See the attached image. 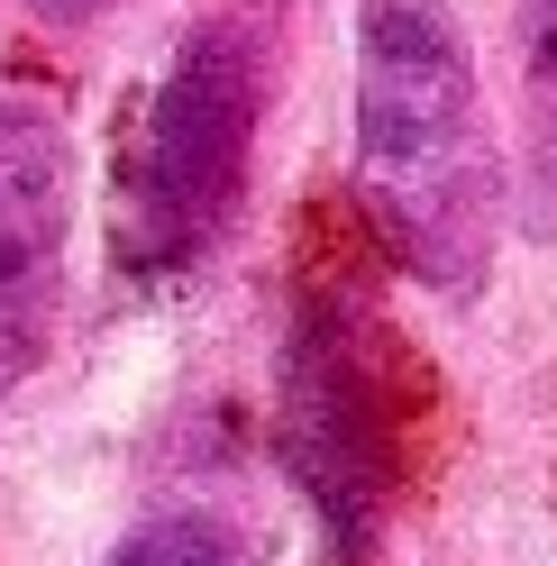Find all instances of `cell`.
Returning a JSON list of instances; mask_svg holds the SVG:
<instances>
[{
  "label": "cell",
  "instance_id": "3",
  "mask_svg": "<svg viewBox=\"0 0 557 566\" xmlns=\"http://www.w3.org/2000/svg\"><path fill=\"white\" fill-rule=\"evenodd\" d=\"M284 467L311 493L338 566H375L411 484V347L347 283H302L274 384Z\"/></svg>",
  "mask_w": 557,
  "mask_h": 566
},
{
  "label": "cell",
  "instance_id": "2",
  "mask_svg": "<svg viewBox=\"0 0 557 566\" xmlns=\"http://www.w3.org/2000/svg\"><path fill=\"white\" fill-rule=\"evenodd\" d=\"M274 101V0H229L174 38L165 74L137 111L111 256L128 283H183L220 256L229 220L248 210L256 128Z\"/></svg>",
  "mask_w": 557,
  "mask_h": 566
},
{
  "label": "cell",
  "instance_id": "1",
  "mask_svg": "<svg viewBox=\"0 0 557 566\" xmlns=\"http://www.w3.org/2000/svg\"><path fill=\"white\" fill-rule=\"evenodd\" d=\"M347 184L375 247L439 302L494 274L512 174L484 119L475 46L448 0H357V156Z\"/></svg>",
  "mask_w": 557,
  "mask_h": 566
},
{
  "label": "cell",
  "instance_id": "6",
  "mask_svg": "<svg viewBox=\"0 0 557 566\" xmlns=\"http://www.w3.org/2000/svg\"><path fill=\"white\" fill-rule=\"evenodd\" d=\"M101 566H265V539L256 521H238L220 503H174V512H147L128 521Z\"/></svg>",
  "mask_w": 557,
  "mask_h": 566
},
{
  "label": "cell",
  "instance_id": "7",
  "mask_svg": "<svg viewBox=\"0 0 557 566\" xmlns=\"http://www.w3.org/2000/svg\"><path fill=\"white\" fill-rule=\"evenodd\" d=\"M28 10H38L46 28H83V19H101V10H111V0H28Z\"/></svg>",
  "mask_w": 557,
  "mask_h": 566
},
{
  "label": "cell",
  "instance_id": "4",
  "mask_svg": "<svg viewBox=\"0 0 557 566\" xmlns=\"http://www.w3.org/2000/svg\"><path fill=\"white\" fill-rule=\"evenodd\" d=\"M74 247V128L46 92L0 83V402L46 366Z\"/></svg>",
  "mask_w": 557,
  "mask_h": 566
},
{
  "label": "cell",
  "instance_id": "5",
  "mask_svg": "<svg viewBox=\"0 0 557 566\" xmlns=\"http://www.w3.org/2000/svg\"><path fill=\"white\" fill-rule=\"evenodd\" d=\"M512 101H521L512 210L539 247H557V0H512Z\"/></svg>",
  "mask_w": 557,
  "mask_h": 566
}]
</instances>
